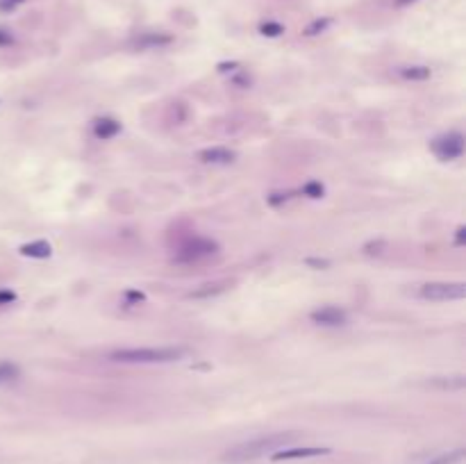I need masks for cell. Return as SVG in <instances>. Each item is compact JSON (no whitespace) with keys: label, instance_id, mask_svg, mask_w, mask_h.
<instances>
[{"label":"cell","instance_id":"6da1fadb","mask_svg":"<svg viewBox=\"0 0 466 464\" xmlns=\"http://www.w3.org/2000/svg\"><path fill=\"white\" fill-rule=\"evenodd\" d=\"M298 437V433H273L257 437V440L241 442L237 446H232L226 453H223V462L230 464H241V462H253L257 458H264V455H273L275 451L284 449L287 444H291Z\"/></svg>","mask_w":466,"mask_h":464},{"label":"cell","instance_id":"7a4b0ae2","mask_svg":"<svg viewBox=\"0 0 466 464\" xmlns=\"http://www.w3.org/2000/svg\"><path fill=\"white\" fill-rule=\"evenodd\" d=\"M187 355L180 346H143V348H118L111 350L109 359L121 364H171Z\"/></svg>","mask_w":466,"mask_h":464},{"label":"cell","instance_id":"3957f363","mask_svg":"<svg viewBox=\"0 0 466 464\" xmlns=\"http://www.w3.org/2000/svg\"><path fill=\"white\" fill-rule=\"evenodd\" d=\"M217 253H219V244L214 242V239L196 235V237H189L187 242H182V246L178 248L176 260L178 262H198V260H205V257L217 255Z\"/></svg>","mask_w":466,"mask_h":464},{"label":"cell","instance_id":"277c9868","mask_svg":"<svg viewBox=\"0 0 466 464\" xmlns=\"http://www.w3.org/2000/svg\"><path fill=\"white\" fill-rule=\"evenodd\" d=\"M419 296L426 300H462L466 296L464 282H428L419 289Z\"/></svg>","mask_w":466,"mask_h":464},{"label":"cell","instance_id":"5b68a950","mask_svg":"<svg viewBox=\"0 0 466 464\" xmlns=\"http://www.w3.org/2000/svg\"><path fill=\"white\" fill-rule=\"evenodd\" d=\"M433 153L442 162H453L460 160L464 155V134L462 132H448L437 137L433 141Z\"/></svg>","mask_w":466,"mask_h":464},{"label":"cell","instance_id":"8992f818","mask_svg":"<svg viewBox=\"0 0 466 464\" xmlns=\"http://www.w3.org/2000/svg\"><path fill=\"white\" fill-rule=\"evenodd\" d=\"M309 319H312L316 325H323V328H339V325L348 323V312L341 307L325 305V307L314 309V312L309 314Z\"/></svg>","mask_w":466,"mask_h":464},{"label":"cell","instance_id":"52a82bcc","mask_svg":"<svg viewBox=\"0 0 466 464\" xmlns=\"http://www.w3.org/2000/svg\"><path fill=\"white\" fill-rule=\"evenodd\" d=\"M330 449H318V446H296V449H280L275 451L271 458L273 462H284V460H307V458H321V455H327Z\"/></svg>","mask_w":466,"mask_h":464},{"label":"cell","instance_id":"ba28073f","mask_svg":"<svg viewBox=\"0 0 466 464\" xmlns=\"http://www.w3.org/2000/svg\"><path fill=\"white\" fill-rule=\"evenodd\" d=\"M198 160L205 162V164H232L237 160V153L230 148H221V146H214V148H205L198 153Z\"/></svg>","mask_w":466,"mask_h":464},{"label":"cell","instance_id":"9c48e42d","mask_svg":"<svg viewBox=\"0 0 466 464\" xmlns=\"http://www.w3.org/2000/svg\"><path fill=\"white\" fill-rule=\"evenodd\" d=\"M118 132H121V123L116 118L102 116V118H96V121H93V134H96V139H100V141L114 139Z\"/></svg>","mask_w":466,"mask_h":464},{"label":"cell","instance_id":"30bf717a","mask_svg":"<svg viewBox=\"0 0 466 464\" xmlns=\"http://www.w3.org/2000/svg\"><path fill=\"white\" fill-rule=\"evenodd\" d=\"M171 41H173V37L171 34H164V32H146L141 34V37L134 39V46L137 48H162V46H169Z\"/></svg>","mask_w":466,"mask_h":464},{"label":"cell","instance_id":"8fae6325","mask_svg":"<svg viewBox=\"0 0 466 464\" xmlns=\"http://www.w3.org/2000/svg\"><path fill=\"white\" fill-rule=\"evenodd\" d=\"M19 253L23 257H30V260H46V257L53 255V248H50L48 242H30V244H23L19 248Z\"/></svg>","mask_w":466,"mask_h":464},{"label":"cell","instance_id":"7c38bea8","mask_svg":"<svg viewBox=\"0 0 466 464\" xmlns=\"http://www.w3.org/2000/svg\"><path fill=\"white\" fill-rule=\"evenodd\" d=\"M398 75L403 80H410V82H423L433 75V71H430V66H401Z\"/></svg>","mask_w":466,"mask_h":464},{"label":"cell","instance_id":"4fadbf2b","mask_svg":"<svg viewBox=\"0 0 466 464\" xmlns=\"http://www.w3.org/2000/svg\"><path fill=\"white\" fill-rule=\"evenodd\" d=\"M21 378V366L14 362H7L3 359L0 362V385H12Z\"/></svg>","mask_w":466,"mask_h":464},{"label":"cell","instance_id":"5bb4252c","mask_svg":"<svg viewBox=\"0 0 466 464\" xmlns=\"http://www.w3.org/2000/svg\"><path fill=\"white\" fill-rule=\"evenodd\" d=\"M226 289H228V282H207L201 289L192 291V298H210V296L223 294Z\"/></svg>","mask_w":466,"mask_h":464},{"label":"cell","instance_id":"9a60e30c","mask_svg":"<svg viewBox=\"0 0 466 464\" xmlns=\"http://www.w3.org/2000/svg\"><path fill=\"white\" fill-rule=\"evenodd\" d=\"M462 460H464V449H455V451L437 455V458H430L426 464H460Z\"/></svg>","mask_w":466,"mask_h":464},{"label":"cell","instance_id":"2e32d148","mask_svg":"<svg viewBox=\"0 0 466 464\" xmlns=\"http://www.w3.org/2000/svg\"><path fill=\"white\" fill-rule=\"evenodd\" d=\"M435 387H442V389H462L464 387V376H453V378H437V380H433Z\"/></svg>","mask_w":466,"mask_h":464},{"label":"cell","instance_id":"e0dca14e","mask_svg":"<svg viewBox=\"0 0 466 464\" xmlns=\"http://www.w3.org/2000/svg\"><path fill=\"white\" fill-rule=\"evenodd\" d=\"M332 25V19H316L305 28V37H316V34L325 32Z\"/></svg>","mask_w":466,"mask_h":464},{"label":"cell","instance_id":"ac0fdd59","mask_svg":"<svg viewBox=\"0 0 466 464\" xmlns=\"http://www.w3.org/2000/svg\"><path fill=\"white\" fill-rule=\"evenodd\" d=\"M260 32L264 34V37H280V34L284 32V25L278 23V21H266L260 25Z\"/></svg>","mask_w":466,"mask_h":464},{"label":"cell","instance_id":"d6986e66","mask_svg":"<svg viewBox=\"0 0 466 464\" xmlns=\"http://www.w3.org/2000/svg\"><path fill=\"white\" fill-rule=\"evenodd\" d=\"M303 194L307 196V199H323V194H325V187L321 185V183H316V180H312V183H307L305 187H303Z\"/></svg>","mask_w":466,"mask_h":464},{"label":"cell","instance_id":"ffe728a7","mask_svg":"<svg viewBox=\"0 0 466 464\" xmlns=\"http://www.w3.org/2000/svg\"><path fill=\"white\" fill-rule=\"evenodd\" d=\"M289 201H291V194L289 192H273V194L266 196V203H269L271 208H280V205L289 203Z\"/></svg>","mask_w":466,"mask_h":464},{"label":"cell","instance_id":"44dd1931","mask_svg":"<svg viewBox=\"0 0 466 464\" xmlns=\"http://www.w3.org/2000/svg\"><path fill=\"white\" fill-rule=\"evenodd\" d=\"M123 298H125V305H139L146 300V294L143 291H137V289H127Z\"/></svg>","mask_w":466,"mask_h":464},{"label":"cell","instance_id":"7402d4cb","mask_svg":"<svg viewBox=\"0 0 466 464\" xmlns=\"http://www.w3.org/2000/svg\"><path fill=\"white\" fill-rule=\"evenodd\" d=\"M23 3H25V0H0V12H5V14L14 12L16 7L23 5Z\"/></svg>","mask_w":466,"mask_h":464},{"label":"cell","instance_id":"603a6c76","mask_svg":"<svg viewBox=\"0 0 466 464\" xmlns=\"http://www.w3.org/2000/svg\"><path fill=\"white\" fill-rule=\"evenodd\" d=\"M12 44H14V34L7 28H0V48L12 46Z\"/></svg>","mask_w":466,"mask_h":464},{"label":"cell","instance_id":"cb8c5ba5","mask_svg":"<svg viewBox=\"0 0 466 464\" xmlns=\"http://www.w3.org/2000/svg\"><path fill=\"white\" fill-rule=\"evenodd\" d=\"M16 300V294L12 289H0V305H12Z\"/></svg>","mask_w":466,"mask_h":464},{"label":"cell","instance_id":"d4e9b609","mask_svg":"<svg viewBox=\"0 0 466 464\" xmlns=\"http://www.w3.org/2000/svg\"><path fill=\"white\" fill-rule=\"evenodd\" d=\"M455 246H457V248L466 246V228H464V226H460V228L455 230Z\"/></svg>","mask_w":466,"mask_h":464},{"label":"cell","instance_id":"484cf974","mask_svg":"<svg viewBox=\"0 0 466 464\" xmlns=\"http://www.w3.org/2000/svg\"><path fill=\"white\" fill-rule=\"evenodd\" d=\"M307 266H314V269H327L330 266V262L327 260H318V257H309V260H305Z\"/></svg>","mask_w":466,"mask_h":464},{"label":"cell","instance_id":"4316f807","mask_svg":"<svg viewBox=\"0 0 466 464\" xmlns=\"http://www.w3.org/2000/svg\"><path fill=\"white\" fill-rule=\"evenodd\" d=\"M237 68V62H230V64H219V71L226 73V71H235Z\"/></svg>","mask_w":466,"mask_h":464},{"label":"cell","instance_id":"83f0119b","mask_svg":"<svg viewBox=\"0 0 466 464\" xmlns=\"http://www.w3.org/2000/svg\"><path fill=\"white\" fill-rule=\"evenodd\" d=\"M414 3H419V0H396V5L398 7H407V5H414Z\"/></svg>","mask_w":466,"mask_h":464}]
</instances>
